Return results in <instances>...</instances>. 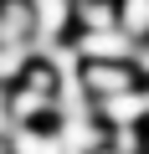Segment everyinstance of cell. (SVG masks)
<instances>
[{
	"mask_svg": "<svg viewBox=\"0 0 149 154\" xmlns=\"http://www.w3.org/2000/svg\"><path fill=\"white\" fill-rule=\"evenodd\" d=\"M77 82H82L88 103H108V98H118V93L144 88L139 72H134V62H82V67H77Z\"/></svg>",
	"mask_w": 149,
	"mask_h": 154,
	"instance_id": "obj_1",
	"label": "cell"
},
{
	"mask_svg": "<svg viewBox=\"0 0 149 154\" xmlns=\"http://www.w3.org/2000/svg\"><path fill=\"white\" fill-rule=\"evenodd\" d=\"M134 36H123L118 26L108 31H77L72 36V51H77V62H134Z\"/></svg>",
	"mask_w": 149,
	"mask_h": 154,
	"instance_id": "obj_2",
	"label": "cell"
},
{
	"mask_svg": "<svg viewBox=\"0 0 149 154\" xmlns=\"http://www.w3.org/2000/svg\"><path fill=\"white\" fill-rule=\"evenodd\" d=\"M93 118L103 128H144L149 123V93L134 88V93H118L108 103H93Z\"/></svg>",
	"mask_w": 149,
	"mask_h": 154,
	"instance_id": "obj_3",
	"label": "cell"
},
{
	"mask_svg": "<svg viewBox=\"0 0 149 154\" xmlns=\"http://www.w3.org/2000/svg\"><path fill=\"white\" fill-rule=\"evenodd\" d=\"M5 154H67V144L57 123H21L5 139Z\"/></svg>",
	"mask_w": 149,
	"mask_h": 154,
	"instance_id": "obj_4",
	"label": "cell"
},
{
	"mask_svg": "<svg viewBox=\"0 0 149 154\" xmlns=\"http://www.w3.org/2000/svg\"><path fill=\"white\" fill-rule=\"evenodd\" d=\"M36 41V16L31 0H0V46H26Z\"/></svg>",
	"mask_w": 149,
	"mask_h": 154,
	"instance_id": "obj_5",
	"label": "cell"
},
{
	"mask_svg": "<svg viewBox=\"0 0 149 154\" xmlns=\"http://www.w3.org/2000/svg\"><path fill=\"white\" fill-rule=\"evenodd\" d=\"M118 5V31L134 41H149V0H113Z\"/></svg>",
	"mask_w": 149,
	"mask_h": 154,
	"instance_id": "obj_6",
	"label": "cell"
},
{
	"mask_svg": "<svg viewBox=\"0 0 149 154\" xmlns=\"http://www.w3.org/2000/svg\"><path fill=\"white\" fill-rule=\"evenodd\" d=\"M31 67V51L26 46H0V93H11Z\"/></svg>",
	"mask_w": 149,
	"mask_h": 154,
	"instance_id": "obj_7",
	"label": "cell"
},
{
	"mask_svg": "<svg viewBox=\"0 0 149 154\" xmlns=\"http://www.w3.org/2000/svg\"><path fill=\"white\" fill-rule=\"evenodd\" d=\"M134 72H139V82H149V41L134 46Z\"/></svg>",
	"mask_w": 149,
	"mask_h": 154,
	"instance_id": "obj_8",
	"label": "cell"
},
{
	"mask_svg": "<svg viewBox=\"0 0 149 154\" xmlns=\"http://www.w3.org/2000/svg\"><path fill=\"white\" fill-rule=\"evenodd\" d=\"M11 128H16V118H11V103H5V93H0V139H11Z\"/></svg>",
	"mask_w": 149,
	"mask_h": 154,
	"instance_id": "obj_9",
	"label": "cell"
},
{
	"mask_svg": "<svg viewBox=\"0 0 149 154\" xmlns=\"http://www.w3.org/2000/svg\"><path fill=\"white\" fill-rule=\"evenodd\" d=\"M144 154H149V123H144Z\"/></svg>",
	"mask_w": 149,
	"mask_h": 154,
	"instance_id": "obj_10",
	"label": "cell"
},
{
	"mask_svg": "<svg viewBox=\"0 0 149 154\" xmlns=\"http://www.w3.org/2000/svg\"><path fill=\"white\" fill-rule=\"evenodd\" d=\"M0 154H5V139H0Z\"/></svg>",
	"mask_w": 149,
	"mask_h": 154,
	"instance_id": "obj_11",
	"label": "cell"
},
{
	"mask_svg": "<svg viewBox=\"0 0 149 154\" xmlns=\"http://www.w3.org/2000/svg\"><path fill=\"white\" fill-rule=\"evenodd\" d=\"M144 93H149V82H144Z\"/></svg>",
	"mask_w": 149,
	"mask_h": 154,
	"instance_id": "obj_12",
	"label": "cell"
}]
</instances>
